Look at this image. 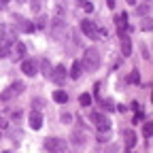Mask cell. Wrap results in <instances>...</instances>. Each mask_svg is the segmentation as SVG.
<instances>
[{"instance_id":"1","label":"cell","mask_w":153,"mask_h":153,"mask_svg":"<svg viewBox=\"0 0 153 153\" xmlns=\"http://www.w3.org/2000/svg\"><path fill=\"white\" fill-rule=\"evenodd\" d=\"M81 62V68L83 70H87V72H94V70H98V66H100V53H98V49H85V53H83V60H79Z\"/></svg>"},{"instance_id":"2","label":"cell","mask_w":153,"mask_h":153,"mask_svg":"<svg viewBox=\"0 0 153 153\" xmlns=\"http://www.w3.org/2000/svg\"><path fill=\"white\" fill-rule=\"evenodd\" d=\"M45 149L51 153H70V147L64 138H57V136H49L45 138Z\"/></svg>"},{"instance_id":"3","label":"cell","mask_w":153,"mask_h":153,"mask_svg":"<svg viewBox=\"0 0 153 153\" xmlns=\"http://www.w3.org/2000/svg\"><path fill=\"white\" fill-rule=\"evenodd\" d=\"M81 30L87 38H91V41H98V26H96L91 19H83L81 22Z\"/></svg>"},{"instance_id":"4","label":"cell","mask_w":153,"mask_h":153,"mask_svg":"<svg viewBox=\"0 0 153 153\" xmlns=\"http://www.w3.org/2000/svg\"><path fill=\"white\" fill-rule=\"evenodd\" d=\"M66 76H68V70H66V66H55L53 70H51V74H49V79L53 81V83H57V85H62L64 81H66Z\"/></svg>"},{"instance_id":"5","label":"cell","mask_w":153,"mask_h":153,"mask_svg":"<svg viewBox=\"0 0 153 153\" xmlns=\"http://www.w3.org/2000/svg\"><path fill=\"white\" fill-rule=\"evenodd\" d=\"M91 121L96 123V128H98L100 132L104 130V132H108V128H111V121H108V117H104L102 113H98V111H94L91 113Z\"/></svg>"},{"instance_id":"6","label":"cell","mask_w":153,"mask_h":153,"mask_svg":"<svg viewBox=\"0 0 153 153\" xmlns=\"http://www.w3.org/2000/svg\"><path fill=\"white\" fill-rule=\"evenodd\" d=\"M51 34H53L55 38H62V36L66 34V22H64V19L51 17Z\"/></svg>"},{"instance_id":"7","label":"cell","mask_w":153,"mask_h":153,"mask_svg":"<svg viewBox=\"0 0 153 153\" xmlns=\"http://www.w3.org/2000/svg\"><path fill=\"white\" fill-rule=\"evenodd\" d=\"M15 36H17V30H15L13 26H9V24H2V26H0V38H2V41L15 43Z\"/></svg>"},{"instance_id":"8","label":"cell","mask_w":153,"mask_h":153,"mask_svg":"<svg viewBox=\"0 0 153 153\" xmlns=\"http://www.w3.org/2000/svg\"><path fill=\"white\" fill-rule=\"evenodd\" d=\"M28 123H30L32 130H41V128H43V115H41V111H34V108H32L30 117H28Z\"/></svg>"},{"instance_id":"9","label":"cell","mask_w":153,"mask_h":153,"mask_svg":"<svg viewBox=\"0 0 153 153\" xmlns=\"http://www.w3.org/2000/svg\"><path fill=\"white\" fill-rule=\"evenodd\" d=\"M11 51H13V57H15V60H24V57H26V45H24L22 41H15V43L11 45Z\"/></svg>"},{"instance_id":"10","label":"cell","mask_w":153,"mask_h":153,"mask_svg":"<svg viewBox=\"0 0 153 153\" xmlns=\"http://www.w3.org/2000/svg\"><path fill=\"white\" fill-rule=\"evenodd\" d=\"M119 38H121V53H123V57H130L132 55V41H130V36L126 32H121Z\"/></svg>"},{"instance_id":"11","label":"cell","mask_w":153,"mask_h":153,"mask_svg":"<svg viewBox=\"0 0 153 153\" xmlns=\"http://www.w3.org/2000/svg\"><path fill=\"white\" fill-rule=\"evenodd\" d=\"M115 24H117V32H126L128 30V13H119L117 17H115Z\"/></svg>"},{"instance_id":"12","label":"cell","mask_w":153,"mask_h":153,"mask_svg":"<svg viewBox=\"0 0 153 153\" xmlns=\"http://www.w3.org/2000/svg\"><path fill=\"white\" fill-rule=\"evenodd\" d=\"M22 70H24V74L34 76V74H36V64H34V60H24V62H22Z\"/></svg>"},{"instance_id":"13","label":"cell","mask_w":153,"mask_h":153,"mask_svg":"<svg viewBox=\"0 0 153 153\" xmlns=\"http://www.w3.org/2000/svg\"><path fill=\"white\" fill-rule=\"evenodd\" d=\"M123 136H126V147L134 149V145H136V132H134V130H126Z\"/></svg>"},{"instance_id":"14","label":"cell","mask_w":153,"mask_h":153,"mask_svg":"<svg viewBox=\"0 0 153 153\" xmlns=\"http://www.w3.org/2000/svg\"><path fill=\"white\" fill-rule=\"evenodd\" d=\"M81 72H83L81 62H79V60H74V62H72V66H70V76H72V79H79Z\"/></svg>"},{"instance_id":"15","label":"cell","mask_w":153,"mask_h":153,"mask_svg":"<svg viewBox=\"0 0 153 153\" xmlns=\"http://www.w3.org/2000/svg\"><path fill=\"white\" fill-rule=\"evenodd\" d=\"M17 19V26L22 28L24 32H34V24H30V22H26L24 17H15Z\"/></svg>"},{"instance_id":"16","label":"cell","mask_w":153,"mask_h":153,"mask_svg":"<svg viewBox=\"0 0 153 153\" xmlns=\"http://www.w3.org/2000/svg\"><path fill=\"white\" fill-rule=\"evenodd\" d=\"M15 98V91L11 89V85L4 89V91H0V102H9V100H13Z\"/></svg>"},{"instance_id":"17","label":"cell","mask_w":153,"mask_h":153,"mask_svg":"<svg viewBox=\"0 0 153 153\" xmlns=\"http://www.w3.org/2000/svg\"><path fill=\"white\" fill-rule=\"evenodd\" d=\"M53 100L60 102V104H64V102H68V94L62 91V89H57V91H53Z\"/></svg>"},{"instance_id":"18","label":"cell","mask_w":153,"mask_h":153,"mask_svg":"<svg viewBox=\"0 0 153 153\" xmlns=\"http://www.w3.org/2000/svg\"><path fill=\"white\" fill-rule=\"evenodd\" d=\"M11 45H13V43H7V41L0 38V57H7V55L11 53Z\"/></svg>"},{"instance_id":"19","label":"cell","mask_w":153,"mask_h":153,"mask_svg":"<svg viewBox=\"0 0 153 153\" xmlns=\"http://www.w3.org/2000/svg\"><path fill=\"white\" fill-rule=\"evenodd\" d=\"M79 104H81V106H89V104H91V96H89V94H81V96H79Z\"/></svg>"},{"instance_id":"20","label":"cell","mask_w":153,"mask_h":153,"mask_svg":"<svg viewBox=\"0 0 153 153\" xmlns=\"http://www.w3.org/2000/svg\"><path fill=\"white\" fill-rule=\"evenodd\" d=\"M128 83H140V74H138V70H132L130 72V76H128Z\"/></svg>"},{"instance_id":"21","label":"cell","mask_w":153,"mask_h":153,"mask_svg":"<svg viewBox=\"0 0 153 153\" xmlns=\"http://www.w3.org/2000/svg\"><path fill=\"white\" fill-rule=\"evenodd\" d=\"M83 138H85V136H83V132H81V130H76V132L72 134V140H74V145H81V143H83Z\"/></svg>"},{"instance_id":"22","label":"cell","mask_w":153,"mask_h":153,"mask_svg":"<svg viewBox=\"0 0 153 153\" xmlns=\"http://www.w3.org/2000/svg\"><path fill=\"white\" fill-rule=\"evenodd\" d=\"M140 28H143L145 32H149V30L153 28V19H151V17H145V22L140 24Z\"/></svg>"},{"instance_id":"23","label":"cell","mask_w":153,"mask_h":153,"mask_svg":"<svg viewBox=\"0 0 153 153\" xmlns=\"http://www.w3.org/2000/svg\"><path fill=\"white\" fill-rule=\"evenodd\" d=\"M30 9H32V13H38L41 11V0H30Z\"/></svg>"},{"instance_id":"24","label":"cell","mask_w":153,"mask_h":153,"mask_svg":"<svg viewBox=\"0 0 153 153\" xmlns=\"http://www.w3.org/2000/svg\"><path fill=\"white\" fill-rule=\"evenodd\" d=\"M143 132H145V136L149 138L151 134H153V123H151V121H147V123H145V130H143Z\"/></svg>"},{"instance_id":"25","label":"cell","mask_w":153,"mask_h":153,"mask_svg":"<svg viewBox=\"0 0 153 153\" xmlns=\"http://www.w3.org/2000/svg\"><path fill=\"white\" fill-rule=\"evenodd\" d=\"M147 13H149V4H140L136 9V15H147Z\"/></svg>"},{"instance_id":"26","label":"cell","mask_w":153,"mask_h":153,"mask_svg":"<svg viewBox=\"0 0 153 153\" xmlns=\"http://www.w3.org/2000/svg\"><path fill=\"white\" fill-rule=\"evenodd\" d=\"M60 119H62V123H70V121H72V115H70V113H62Z\"/></svg>"},{"instance_id":"27","label":"cell","mask_w":153,"mask_h":153,"mask_svg":"<svg viewBox=\"0 0 153 153\" xmlns=\"http://www.w3.org/2000/svg\"><path fill=\"white\" fill-rule=\"evenodd\" d=\"M83 11H85V13H91V11H94V4L89 2V0H85V2H83Z\"/></svg>"},{"instance_id":"28","label":"cell","mask_w":153,"mask_h":153,"mask_svg":"<svg viewBox=\"0 0 153 153\" xmlns=\"http://www.w3.org/2000/svg\"><path fill=\"white\" fill-rule=\"evenodd\" d=\"M43 72H45L47 76L51 74V68H49V62H47V60H43Z\"/></svg>"},{"instance_id":"29","label":"cell","mask_w":153,"mask_h":153,"mask_svg":"<svg viewBox=\"0 0 153 153\" xmlns=\"http://www.w3.org/2000/svg\"><path fill=\"white\" fill-rule=\"evenodd\" d=\"M106 140H108V134H106V132H104V134L100 132V134H98V143H106Z\"/></svg>"},{"instance_id":"30","label":"cell","mask_w":153,"mask_h":153,"mask_svg":"<svg viewBox=\"0 0 153 153\" xmlns=\"http://www.w3.org/2000/svg\"><path fill=\"white\" fill-rule=\"evenodd\" d=\"M32 106H36V111L43 108V100H32Z\"/></svg>"},{"instance_id":"31","label":"cell","mask_w":153,"mask_h":153,"mask_svg":"<svg viewBox=\"0 0 153 153\" xmlns=\"http://www.w3.org/2000/svg\"><path fill=\"white\" fill-rule=\"evenodd\" d=\"M130 108H132L134 113H140V104H138V102H132V104H130Z\"/></svg>"},{"instance_id":"32","label":"cell","mask_w":153,"mask_h":153,"mask_svg":"<svg viewBox=\"0 0 153 153\" xmlns=\"http://www.w3.org/2000/svg\"><path fill=\"white\" fill-rule=\"evenodd\" d=\"M98 38H106V30L104 28H98Z\"/></svg>"},{"instance_id":"33","label":"cell","mask_w":153,"mask_h":153,"mask_svg":"<svg viewBox=\"0 0 153 153\" xmlns=\"http://www.w3.org/2000/svg\"><path fill=\"white\" fill-rule=\"evenodd\" d=\"M104 108H106V111H113L115 106H113V102H111V100H104Z\"/></svg>"},{"instance_id":"34","label":"cell","mask_w":153,"mask_h":153,"mask_svg":"<svg viewBox=\"0 0 153 153\" xmlns=\"http://www.w3.org/2000/svg\"><path fill=\"white\" fill-rule=\"evenodd\" d=\"M94 96H100V83L94 85Z\"/></svg>"},{"instance_id":"35","label":"cell","mask_w":153,"mask_h":153,"mask_svg":"<svg viewBox=\"0 0 153 153\" xmlns=\"http://www.w3.org/2000/svg\"><path fill=\"white\" fill-rule=\"evenodd\" d=\"M7 126H9V123H7V119H4V117H0V130H4Z\"/></svg>"},{"instance_id":"36","label":"cell","mask_w":153,"mask_h":153,"mask_svg":"<svg viewBox=\"0 0 153 153\" xmlns=\"http://www.w3.org/2000/svg\"><path fill=\"white\" fill-rule=\"evenodd\" d=\"M106 7L108 9H115V0H106Z\"/></svg>"},{"instance_id":"37","label":"cell","mask_w":153,"mask_h":153,"mask_svg":"<svg viewBox=\"0 0 153 153\" xmlns=\"http://www.w3.org/2000/svg\"><path fill=\"white\" fill-rule=\"evenodd\" d=\"M126 2H128V4H132V7H134V4H136V0H126Z\"/></svg>"},{"instance_id":"38","label":"cell","mask_w":153,"mask_h":153,"mask_svg":"<svg viewBox=\"0 0 153 153\" xmlns=\"http://www.w3.org/2000/svg\"><path fill=\"white\" fill-rule=\"evenodd\" d=\"M2 153H13V151H2Z\"/></svg>"},{"instance_id":"39","label":"cell","mask_w":153,"mask_h":153,"mask_svg":"<svg viewBox=\"0 0 153 153\" xmlns=\"http://www.w3.org/2000/svg\"><path fill=\"white\" fill-rule=\"evenodd\" d=\"M0 2H9V0H0Z\"/></svg>"},{"instance_id":"40","label":"cell","mask_w":153,"mask_h":153,"mask_svg":"<svg viewBox=\"0 0 153 153\" xmlns=\"http://www.w3.org/2000/svg\"><path fill=\"white\" fill-rule=\"evenodd\" d=\"M17 2H26V0H17Z\"/></svg>"},{"instance_id":"41","label":"cell","mask_w":153,"mask_h":153,"mask_svg":"<svg viewBox=\"0 0 153 153\" xmlns=\"http://www.w3.org/2000/svg\"><path fill=\"white\" fill-rule=\"evenodd\" d=\"M0 9H2V2H0Z\"/></svg>"}]
</instances>
